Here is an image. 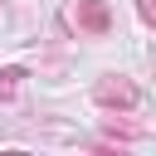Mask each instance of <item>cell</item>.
I'll return each instance as SVG.
<instances>
[{"label": "cell", "instance_id": "obj_1", "mask_svg": "<svg viewBox=\"0 0 156 156\" xmlns=\"http://www.w3.org/2000/svg\"><path fill=\"white\" fill-rule=\"evenodd\" d=\"M68 24L83 29V34H107L112 29V10L102 0H73L68 5Z\"/></svg>", "mask_w": 156, "mask_h": 156}, {"label": "cell", "instance_id": "obj_2", "mask_svg": "<svg viewBox=\"0 0 156 156\" xmlns=\"http://www.w3.org/2000/svg\"><path fill=\"white\" fill-rule=\"evenodd\" d=\"M93 98H98L102 107H122V112L136 107V88H132L127 78H102V83L93 88Z\"/></svg>", "mask_w": 156, "mask_h": 156}, {"label": "cell", "instance_id": "obj_3", "mask_svg": "<svg viewBox=\"0 0 156 156\" xmlns=\"http://www.w3.org/2000/svg\"><path fill=\"white\" fill-rule=\"evenodd\" d=\"M20 78H24L20 68H0V102H10V98L20 93Z\"/></svg>", "mask_w": 156, "mask_h": 156}, {"label": "cell", "instance_id": "obj_4", "mask_svg": "<svg viewBox=\"0 0 156 156\" xmlns=\"http://www.w3.org/2000/svg\"><path fill=\"white\" fill-rule=\"evenodd\" d=\"M136 15H141V20L151 24V20H156V0H136Z\"/></svg>", "mask_w": 156, "mask_h": 156}]
</instances>
